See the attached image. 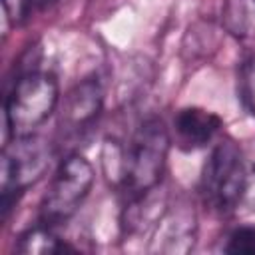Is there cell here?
Segmentation results:
<instances>
[{
	"instance_id": "6da1fadb",
	"label": "cell",
	"mask_w": 255,
	"mask_h": 255,
	"mask_svg": "<svg viewBox=\"0 0 255 255\" xmlns=\"http://www.w3.org/2000/svg\"><path fill=\"white\" fill-rule=\"evenodd\" d=\"M201 197L219 215L255 207V163H247L235 141L225 139L213 147L201 173Z\"/></svg>"
},
{
	"instance_id": "7c38bea8",
	"label": "cell",
	"mask_w": 255,
	"mask_h": 255,
	"mask_svg": "<svg viewBox=\"0 0 255 255\" xmlns=\"http://www.w3.org/2000/svg\"><path fill=\"white\" fill-rule=\"evenodd\" d=\"M239 94L245 108L255 116V54L247 58L239 72Z\"/></svg>"
},
{
	"instance_id": "8992f818",
	"label": "cell",
	"mask_w": 255,
	"mask_h": 255,
	"mask_svg": "<svg viewBox=\"0 0 255 255\" xmlns=\"http://www.w3.org/2000/svg\"><path fill=\"white\" fill-rule=\"evenodd\" d=\"M195 241V215L185 203L167 205L155 223L151 251L157 253H187Z\"/></svg>"
},
{
	"instance_id": "7a4b0ae2",
	"label": "cell",
	"mask_w": 255,
	"mask_h": 255,
	"mask_svg": "<svg viewBox=\"0 0 255 255\" xmlns=\"http://www.w3.org/2000/svg\"><path fill=\"white\" fill-rule=\"evenodd\" d=\"M169 133L159 118L143 120L118 153V177L131 197L151 191L165 169Z\"/></svg>"
},
{
	"instance_id": "9c48e42d",
	"label": "cell",
	"mask_w": 255,
	"mask_h": 255,
	"mask_svg": "<svg viewBox=\"0 0 255 255\" xmlns=\"http://www.w3.org/2000/svg\"><path fill=\"white\" fill-rule=\"evenodd\" d=\"M16 249L20 253H66V251H78L66 239L58 237L52 231V225H48V223H42V225H38L34 229H28L18 239Z\"/></svg>"
},
{
	"instance_id": "3957f363",
	"label": "cell",
	"mask_w": 255,
	"mask_h": 255,
	"mask_svg": "<svg viewBox=\"0 0 255 255\" xmlns=\"http://www.w3.org/2000/svg\"><path fill=\"white\" fill-rule=\"evenodd\" d=\"M50 145L36 135H18L2 149L0 159V209L8 217L18 197L50 167Z\"/></svg>"
},
{
	"instance_id": "277c9868",
	"label": "cell",
	"mask_w": 255,
	"mask_h": 255,
	"mask_svg": "<svg viewBox=\"0 0 255 255\" xmlns=\"http://www.w3.org/2000/svg\"><path fill=\"white\" fill-rule=\"evenodd\" d=\"M58 82L48 72H26L6 98V126L12 137L30 135L58 106Z\"/></svg>"
},
{
	"instance_id": "30bf717a",
	"label": "cell",
	"mask_w": 255,
	"mask_h": 255,
	"mask_svg": "<svg viewBox=\"0 0 255 255\" xmlns=\"http://www.w3.org/2000/svg\"><path fill=\"white\" fill-rule=\"evenodd\" d=\"M221 22L235 38H247L255 30V0H225Z\"/></svg>"
},
{
	"instance_id": "ba28073f",
	"label": "cell",
	"mask_w": 255,
	"mask_h": 255,
	"mask_svg": "<svg viewBox=\"0 0 255 255\" xmlns=\"http://www.w3.org/2000/svg\"><path fill=\"white\" fill-rule=\"evenodd\" d=\"M175 137L183 149H197L209 143L221 128L219 116L203 108H183L173 120Z\"/></svg>"
},
{
	"instance_id": "8fae6325",
	"label": "cell",
	"mask_w": 255,
	"mask_h": 255,
	"mask_svg": "<svg viewBox=\"0 0 255 255\" xmlns=\"http://www.w3.org/2000/svg\"><path fill=\"white\" fill-rule=\"evenodd\" d=\"M223 249L231 255H255V225L235 227L229 233Z\"/></svg>"
},
{
	"instance_id": "5b68a950",
	"label": "cell",
	"mask_w": 255,
	"mask_h": 255,
	"mask_svg": "<svg viewBox=\"0 0 255 255\" xmlns=\"http://www.w3.org/2000/svg\"><path fill=\"white\" fill-rule=\"evenodd\" d=\"M92 183L94 169L86 157L74 153L62 159L40 205L42 223L54 225L70 219L86 199Z\"/></svg>"
},
{
	"instance_id": "52a82bcc",
	"label": "cell",
	"mask_w": 255,
	"mask_h": 255,
	"mask_svg": "<svg viewBox=\"0 0 255 255\" xmlns=\"http://www.w3.org/2000/svg\"><path fill=\"white\" fill-rule=\"evenodd\" d=\"M104 102L102 86L96 78H86L74 86L62 106V126L70 131L86 129L100 114Z\"/></svg>"
},
{
	"instance_id": "5bb4252c",
	"label": "cell",
	"mask_w": 255,
	"mask_h": 255,
	"mask_svg": "<svg viewBox=\"0 0 255 255\" xmlns=\"http://www.w3.org/2000/svg\"><path fill=\"white\" fill-rule=\"evenodd\" d=\"M60 0H38V6L42 8V10H46V8H52L54 4H58Z\"/></svg>"
},
{
	"instance_id": "4fadbf2b",
	"label": "cell",
	"mask_w": 255,
	"mask_h": 255,
	"mask_svg": "<svg viewBox=\"0 0 255 255\" xmlns=\"http://www.w3.org/2000/svg\"><path fill=\"white\" fill-rule=\"evenodd\" d=\"M38 2V0H4V10H6V16L12 24H20L28 18L30 14V8L32 4Z\"/></svg>"
}]
</instances>
